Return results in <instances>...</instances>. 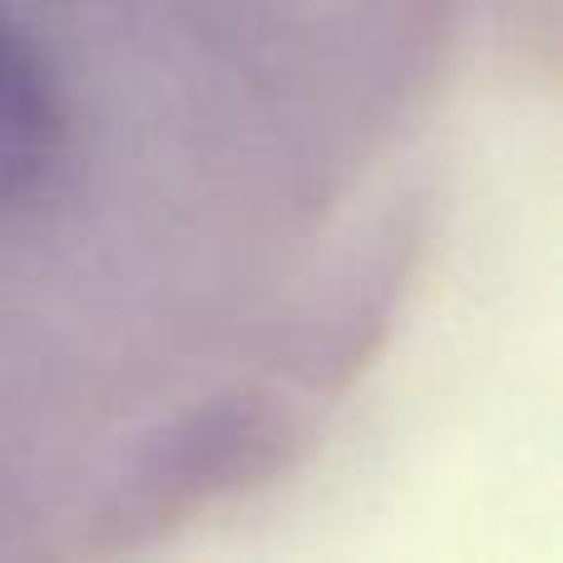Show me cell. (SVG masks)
<instances>
[{
    "label": "cell",
    "mask_w": 563,
    "mask_h": 563,
    "mask_svg": "<svg viewBox=\"0 0 563 563\" xmlns=\"http://www.w3.org/2000/svg\"><path fill=\"white\" fill-rule=\"evenodd\" d=\"M59 139L65 114L55 79L35 45L0 20V208L35 194L59 158Z\"/></svg>",
    "instance_id": "1"
}]
</instances>
